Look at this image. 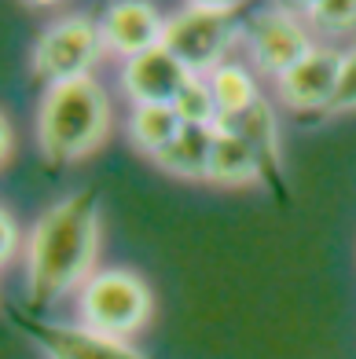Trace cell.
I'll use <instances>...</instances> for the list:
<instances>
[{
  "label": "cell",
  "mask_w": 356,
  "mask_h": 359,
  "mask_svg": "<svg viewBox=\"0 0 356 359\" xmlns=\"http://www.w3.org/2000/svg\"><path fill=\"white\" fill-rule=\"evenodd\" d=\"M209 151H213V128L184 125L180 133H176V140H173L154 161H158L166 172H173V176L206 180V172H209Z\"/></svg>",
  "instance_id": "obj_12"
},
{
  "label": "cell",
  "mask_w": 356,
  "mask_h": 359,
  "mask_svg": "<svg viewBox=\"0 0 356 359\" xmlns=\"http://www.w3.org/2000/svg\"><path fill=\"white\" fill-rule=\"evenodd\" d=\"M15 323L29 341H37L48 359H151L128 341L88 330L85 323L67 326V323H41L29 316H15Z\"/></svg>",
  "instance_id": "obj_7"
},
{
  "label": "cell",
  "mask_w": 356,
  "mask_h": 359,
  "mask_svg": "<svg viewBox=\"0 0 356 359\" xmlns=\"http://www.w3.org/2000/svg\"><path fill=\"white\" fill-rule=\"evenodd\" d=\"M261 176H265V165H261V158H257L253 147L239 133H232L228 125H217L206 180L228 184V187H242V184H253V180H261Z\"/></svg>",
  "instance_id": "obj_11"
},
{
  "label": "cell",
  "mask_w": 356,
  "mask_h": 359,
  "mask_svg": "<svg viewBox=\"0 0 356 359\" xmlns=\"http://www.w3.org/2000/svg\"><path fill=\"white\" fill-rule=\"evenodd\" d=\"M8 154H11V125H8L4 114H0V165L8 161Z\"/></svg>",
  "instance_id": "obj_20"
},
{
  "label": "cell",
  "mask_w": 356,
  "mask_h": 359,
  "mask_svg": "<svg viewBox=\"0 0 356 359\" xmlns=\"http://www.w3.org/2000/svg\"><path fill=\"white\" fill-rule=\"evenodd\" d=\"M345 55L334 48H312L298 67L279 77V100L294 110H331Z\"/></svg>",
  "instance_id": "obj_8"
},
{
  "label": "cell",
  "mask_w": 356,
  "mask_h": 359,
  "mask_svg": "<svg viewBox=\"0 0 356 359\" xmlns=\"http://www.w3.org/2000/svg\"><path fill=\"white\" fill-rule=\"evenodd\" d=\"M173 110L184 125H195V128H217L220 125V110H217L213 88H209L206 77H187V85L173 100Z\"/></svg>",
  "instance_id": "obj_16"
},
{
  "label": "cell",
  "mask_w": 356,
  "mask_h": 359,
  "mask_svg": "<svg viewBox=\"0 0 356 359\" xmlns=\"http://www.w3.org/2000/svg\"><path fill=\"white\" fill-rule=\"evenodd\" d=\"M154 312L151 286L136 271L103 268L77 290V316L88 330H100L107 337H128L147 326Z\"/></svg>",
  "instance_id": "obj_4"
},
{
  "label": "cell",
  "mask_w": 356,
  "mask_h": 359,
  "mask_svg": "<svg viewBox=\"0 0 356 359\" xmlns=\"http://www.w3.org/2000/svg\"><path fill=\"white\" fill-rule=\"evenodd\" d=\"M180 128H184V121L176 118L173 107H133V118H128V136H133V143L154 158L176 140Z\"/></svg>",
  "instance_id": "obj_15"
},
{
  "label": "cell",
  "mask_w": 356,
  "mask_h": 359,
  "mask_svg": "<svg viewBox=\"0 0 356 359\" xmlns=\"http://www.w3.org/2000/svg\"><path fill=\"white\" fill-rule=\"evenodd\" d=\"M100 257V198L74 191L34 224L26 242V293L34 308H48L81 290L95 275Z\"/></svg>",
  "instance_id": "obj_1"
},
{
  "label": "cell",
  "mask_w": 356,
  "mask_h": 359,
  "mask_svg": "<svg viewBox=\"0 0 356 359\" xmlns=\"http://www.w3.org/2000/svg\"><path fill=\"white\" fill-rule=\"evenodd\" d=\"M331 110H356V48L345 52V62H342V81H338V92H334V103Z\"/></svg>",
  "instance_id": "obj_18"
},
{
  "label": "cell",
  "mask_w": 356,
  "mask_h": 359,
  "mask_svg": "<svg viewBox=\"0 0 356 359\" xmlns=\"http://www.w3.org/2000/svg\"><path fill=\"white\" fill-rule=\"evenodd\" d=\"M246 37H250V52L253 62L272 77H283L290 67L312 52V41H309V29L298 15H290L283 8H265V11H253L246 19Z\"/></svg>",
  "instance_id": "obj_6"
},
{
  "label": "cell",
  "mask_w": 356,
  "mask_h": 359,
  "mask_svg": "<svg viewBox=\"0 0 356 359\" xmlns=\"http://www.w3.org/2000/svg\"><path fill=\"white\" fill-rule=\"evenodd\" d=\"M103 37H100V19L88 15H62L48 22L34 44V77L44 81L48 88L62 81L92 77L88 70L103 59Z\"/></svg>",
  "instance_id": "obj_5"
},
{
  "label": "cell",
  "mask_w": 356,
  "mask_h": 359,
  "mask_svg": "<svg viewBox=\"0 0 356 359\" xmlns=\"http://www.w3.org/2000/svg\"><path fill=\"white\" fill-rule=\"evenodd\" d=\"M206 81H209V88H213L220 121H232V118H239V114H246L250 107L261 103L257 81L250 77L246 67H239V62H224V67H217Z\"/></svg>",
  "instance_id": "obj_13"
},
{
  "label": "cell",
  "mask_w": 356,
  "mask_h": 359,
  "mask_svg": "<svg viewBox=\"0 0 356 359\" xmlns=\"http://www.w3.org/2000/svg\"><path fill=\"white\" fill-rule=\"evenodd\" d=\"M110 133V100L95 77L52 85L37 110V143L52 165L88 158Z\"/></svg>",
  "instance_id": "obj_2"
},
{
  "label": "cell",
  "mask_w": 356,
  "mask_h": 359,
  "mask_svg": "<svg viewBox=\"0 0 356 359\" xmlns=\"http://www.w3.org/2000/svg\"><path fill=\"white\" fill-rule=\"evenodd\" d=\"M220 125H228L232 133H239L253 147L265 172H276V165H279V128H276V114H272V107L265 100L257 107H250L246 114H239L232 121H220Z\"/></svg>",
  "instance_id": "obj_14"
},
{
  "label": "cell",
  "mask_w": 356,
  "mask_h": 359,
  "mask_svg": "<svg viewBox=\"0 0 356 359\" xmlns=\"http://www.w3.org/2000/svg\"><path fill=\"white\" fill-rule=\"evenodd\" d=\"M161 29H166V19L151 8L140 4V0H128V4H110L100 19V37L107 52L121 55L125 62L136 59L143 52L161 44Z\"/></svg>",
  "instance_id": "obj_10"
},
{
  "label": "cell",
  "mask_w": 356,
  "mask_h": 359,
  "mask_svg": "<svg viewBox=\"0 0 356 359\" xmlns=\"http://www.w3.org/2000/svg\"><path fill=\"white\" fill-rule=\"evenodd\" d=\"M15 250H19V224L8 209H0V268L15 257Z\"/></svg>",
  "instance_id": "obj_19"
},
{
  "label": "cell",
  "mask_w": 356,
  "mask_h": 359,
  "mask_svg": "<svg viewBox=\"0 0 356 359\" xmlns=\"http://www.w3.org/2000/svg\"><path fill=\"white\" fill-rule=\"evenodd\" d=\"M239 4H187L180 11L166 15L161 48L176 55V62L191 77H209L224 67V52L232 48L239 34Z\"/></svg>",
  "instance_id": "obj_3"
},
{
  "label": "cell",
  "mask_w": 356,
  "mask_h": 359,
  "mask_svg": "<svg viewBox=\"0 0 356 359\" xmlns=\"http://www.w3.org/2000/svg\"><path fill=\"white\" fill-rule=\"evenodd\" d=\"M187 77L191 74L176 62V55L158 44L121 67V88L136 107H173V100L187 85Z\"/></svg>",
  "instance_id": "obj_9"
},
{
  "label": "cell",
  "mask_w": 356,
  "mask_h": 359,
  "mask_svg": "<svg viewBox=\"0 0 356 359\" xmlns=\"http://www.w3.org/2000/svg\"><path fill=\"white\" fill-rule=\"evenodd\" d=\"M305 19L323 34H349L356 29V0H319L305 8Z\"/></svg>",
  "instance_id": "obj_17"
}]
</instances>
